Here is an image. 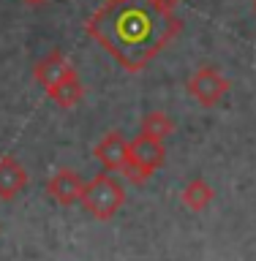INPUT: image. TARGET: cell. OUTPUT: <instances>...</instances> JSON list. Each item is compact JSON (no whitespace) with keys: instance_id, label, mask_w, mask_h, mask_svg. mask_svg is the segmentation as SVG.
<instances>
[{"instance_id":"cell-1","label":"cell","mask_w":256,"mask_h":261,"mask_svg":"<svg viewBox=\"0 0 256 261\" xmlns=\"http://www.w3.org/2000/svg\"><path fill=\"white\" fill-rule=\"evenodd\" d=\"M183 22L150 0H109L87 19L85 30L126 71H142L180 33Z\"/></svg>"},{"instance_id":"cell-2","label":"cell","mask_w":256,"mask_h":261,"mask_svg":"<svg viewBox=\"0 0 256 261\" xmlns=\"http://www.w3.org/2000/svg\"><path fill=\"white\" fill-rule=\"evenodd\" d=\"M123 201H126V191H123V185L109 174V171L90 179L85 185V191H82V199H79L85 212H90L96 220L114 218L118 210L123 207Z\"/></svg>"},{"instance_id":"cell-3","label":"cell","mask_w":256,"mask_h":261,"mask_svg":"<svg viewBox=\"0 0 256 261\" xmlns=\"http://www.w3.org/2000/svg\"><path fill=\"white\" fill-rule=\"evenodd\" d=\"M164 158H167V150H164L161 139H153L147 134H139L134 142H128V163L123 169L134 185H145V179L153 174L155 169H161Z\"/></svg>"},{"instance_id":"cell-4","label":"cell","mask_w":256,"mask_h":261,"mask_svg":"<svg viewBox=\"0 0 256 261\" xmlns=\"http://www.w3.org/2000/svg\"><path fill=\"white\" fill-rule=\"evenodd\" d=\"M188 93L191 98H196L202 106H216L221 103V98L229 93V82L224 79V73L218 68H213V65H204L194 73L191 79H188Z\"/></svg>"},{"instance_id":"cell-5","label":"cell","mask_w":256,"mask_h":261,"mask_svg":"<svg viewBox=\"0 0 256 261\" xmlns=\"http://www.w3.org/2000/svg\"><path fill=\"white\" fill-rule=\"evenodd\" d=\"M93 155L106 171H123L128 163V142L123 139V134H118V130H109V134H104L101 142L93 147Z\"/></svg>"},{"instance_id":"cell-6","label":"cell","mask_w":256,"mask_h":261,"mask_svg":"<svg viewBox=\"0 0 256 261\" xmlns=\"http://www.w3.org/2000/svg\"><path fill=\"white\" fill-rule=\"evenodd\" d=\"M74 71L71 68V63L65 60V55L63 52H49L44 60H38L36 63V71H33V76H36V82L44 90H52L55 85H60L63 79H68L74 76Z\"/></svg>"},{"instance_id":"cell-7","label":"cell","mask_w":256,"mask_h":261,"mask_svg":"<svg viewBox=\"0 0 256 261\" xmlns=\"http://www.w3.org/2000/svg\"><path fill=\"white\" fill-rule=\"evenodd\" d=\"M82 191H85V182H82V177L74 169H60L46 185V193L52 196L57 204H63V207L77 204L82 199Z\"/></svg>"},{"instance_id":"cell-8","label":"cell","mask_w":256,"mask_h":261,"mask_svg":"<svg viewBox=\"0 0 256 261\" xmlns=\"http://www.w3.org/2000/svg\"><path fill=\"white\" fill-rule=\"evenodd\" d=\"M28 185V171L19 161H14L11 155L0 158V199L11 201L22 188Z\"/></svg>"},{"instance_id":"cell-9","label":"cell","mask_w":256,"mask_h":261,"mask_svg":"<svg viewBox=\"0 0 256 261\" xmlns=\"http://www.w3.org/2000/svg\"><path fill=\"white\" fill-rule=\"evenodd\" d=\"M213 196L216 193H213L210 182H204L202 177H194L191 182H185V188L180 191V199H183L185 210H191V212H202L213 201Z\"/></svg>"},{"instance_id":"cell-10","label":"cell","mask_w":256,"mask_h":261,"mask_svg":"<svg viewBox=\"0 0 256 261\" xmlns=\"http://www.w3.org/2000/svg\"><path fill=\"white\" fill-rule=\"evenodd\" d=\"M46 95L52 98V101L60 106V109H74V106L82 101V95H85V87H82L79 76L74 73V76L63 79L60 85H55L52 90H46Z\"/></svg>"},{"instance_id":"cell-11","label":"cell","mask_w":256,"mask_h":261,"mask_svg":"<svg viewBox=\"0 0 256 261\" xmlns=\"http://www.w3.org/2000/svg\"><path fill=\"white\" fill-rule=\"evenodd\" d=\"M142 134L147 136H153V139H167L169 134H175V122H172L164 112H147L145 117H142Z\"/></svg>"},{"instance_id":"cell-12","label":"cell","mask_w":256,"mask_h":261,"mask_svg":"<svg viewBox=\"0 0 256 261\" xmlns=\"http://www.w3.org/2000/svg\"><path fill=\"white\" fill-rule=\"evenodd\" d=\"M150 3H155V6H161V8H167V11H172L177 3H183V0H150Z\"/></svg>"},{"instance_id":"cell-13","label":"cell","mask_w":256,"mask_h":261,"mask_svg":"<svg viewBox=\"0 0 256 261\" xmlns=\"http://www.w3.org/2000/svg\"><path fill=\"white\" fill-rule=\"evenodd\" d=\"M25 6H30V8H41V6H46L49 0H22Z\"/></svg>"}]
</instances>
